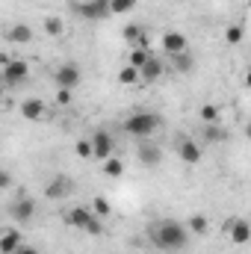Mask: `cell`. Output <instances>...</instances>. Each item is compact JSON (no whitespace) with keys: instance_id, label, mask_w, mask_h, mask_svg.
<instances>
[{"instance_id":"obj_26","label":"cell","mask_w":251,"mask_h":254,"mask_svg":"<svg viewBox=\"0 0 251 254\" xmlns=\"http://www.w3.org/2000/svg\"><path fill=\"white\" fill-rule=\"evenodd\" d=\"M139 0H110V15H127L136 9Z\"/></svg>"},{"instance_id":"obj_25","label":"cell","mask_w":251,"mask_h":254,"mask_svg":"<svg viewBox=\"0 0 251 254\" xmlns=\"http://www.w3.org/2000/svg\"><path fill=\"white\" fill-rule=\"evenodd\" d=\"M187 231L189 234H207V216H201V213L189 216L187 219Z\"/></svg>"},{"instance_id":"obj_34","label":"cell","mask_w":251,"mask_h":254,"mask_svg":"<svg viewBox=\"0 0 251 254\" xmlns=\"http://www.w3.org/2000/svg\"><path fill=\"white\" fill-rule=\"evenodd\" d=\"M0 101H3V86H0Z\"/></svg>"},{"instance_id":"obj_3","label":"cell","mask_w":251,"mask_h":254,"mask_svg":"<svg viewBox=\"0 0 251 254\" xmlns=\"http://www.w3.org/2000/svg\"><path fill=\"white\" fill-rule=\"evenodd\" d=\"M65 222L71 228H77V231L92 234V237H101L104 234V219H98L89 207H71V210H65Z\"/></svg>"},{"instance_id":"obj_4","label":"cell","mask_w":251,"mask_h":254,"mask_svg":"<svg viewBox=\"0 0 251 254\" xmlns=\"http://www.w3.org/2000/svg\"><path fill=\"white\" fill-rule=\"evenodd\" d=\"M74 9L86 21H104V18H110V0H86V3H77Z\"/></svg>"},{"instance_id":"obj_23","label":"cell","mask_w":251,"mask_h":254,"mask_svg":"<svg viewBox=\"0 0 251 254\" xmlns=\"http://www.w3.org/2000/svg\"><path fill=\"white\" fill-rule=\"evenodd\" d=\"M104 175H110V178H122V175H125V163H122L119 157H107V160H104Z\"/></svg>"},{"instance_id":"obj_29","label":"cell","mask_w":251,"mask_h":254,"mask_svg":"<svg viewBox=\"0 0 251 254\" xmlns=\"http://www.w3.org/2000/svg\"><path fill=\"white\" fill-rule=\"evenodd\" d=\"M243 36H246V30H243L240 24H231V27H228V33H225L228 45H240V42H243Z\"/></svg>"},{"instance_id":"obj_15","label":"cell","mask_w":251,"mask_h":254,"mask_svg":"<svg viewBox=\"0 0 251 254\" xmlns=\"http://www.w3.org/2000/svg\"><path fill=\"white\" fill-rule=\"evenodd\" d=\"M21 116H24L27 122H42V119L48 116V107H45L39 98H27V101L21 104Z\"/></svg>"},{"instance_id":"obj_11","label":"cell","mask_w":251,"mask_h":254,"mask_svg":"<svg viewBox=\"0 0 251 254\" xmlns=\"http://www.w3.org/2000/svg\"><path fill=\"white\" fill-rule=\"evenodd\" d=\"M160 48H163V54H166V57H175V54L187 51V36H184V33H178V30H166V33H163V39H160Z\"/></svg>"},{"instance_id":"obj_14","label":"cell","mask_w":251,"mask_h":254,"mask_svg":"<svg viewBox=\"0 0 251 254\" xmlns=\"http://www.w3.org/2000/svg\"><path fill=\"white\" fill-rule=\"evenodd\" d=\"M136 157H139V163L148 166V169H154V166L163 163V151H160V145H154V142H142L139 151H136Z\"/></svg>"},{"instance_id":"obj_1","label":"cell","mask_w":251,"mask_h":254,"mask_svg":"<svg viewBox=\"0 0 251 254\" xmlns=\"http://www.w3.org/2000/svg\"><path fill=\"white\" fill-rule=\"evenodd\" d=\"M151 243L160 249V252H184L189 246V231L184 222H175V219H163L157 225H151L148 231Z\"/></svg>"},{"instance_id":"obj_5","label":"cell","mask_w":251,"mask_h":254,"mask_svg":"<svg viewBox=\"0 0 251 254\" xmlns=\"http://www.w3.org/2000/svg\"><path fill=\"white\" fill-rule=\"evenodd\" d=\"M89 142H92V157H98L101 163H104L107 157H113V151H116V139H113L110 130H98Z\"/></svg>"},{"instance_id":"obj_28","label":"cell","mask_w":251,"mask_h":254,"mask_svg":"<svg viewBox=\"0 0 251 254\" xmlns=\"http://www.w3.org/2000/svg\"><path fill=\"white\" fill-rule=\"evenodd\" d=\"M119 83H122V86H133V83H139V68L125 65V68L119 71Z\"/></svg>"},{"instance_id":"obj_9","label":"cell","mask_w":251,"mask_h":254,"mask_svg":"<svg viewBox=\"0 0 251 254\" xmlns=\"http://www.w3.org/2000/svg\"><path fill=\"white\" fill-rule=\"evenodd\" d=\"M9 216H12V222H30V219L36 216V201H33L30 195L15 198L12 207H9Z\"/></svg>"},{"instance_id":"obj_17","label":"cell","mask_w":251,"mask_h":254,"mask_svg":"<svg viewBox=\"0 0 251 254\" xmlns=\"http://www.w3.org/2000/svg\"><path fill=\"white\" fill-rule=\"evenodd\" d=\"M3 36H6V42H12V45H30V42H33V27H27V24H12Z\"/></svg>"},{"instance_id":"obj_21","label":"cell","mask_w":251,"mask_h":254,"mask_svg":"<svg viewBox=\"0 0 251 254\" xmlns=\"http://www.w3.org/2000/svg\"><path fill=\"white\" fill-rule=\"evenodd\" d=\"M122 36H125V42H127V45H133V48H136V45L142 42V36H145V30H142L139 24H127L125 30H122Z\"/></svg>"},{"instance_id":"obj_2","label":"cell","mask_w":251,"mask_h":254,"mask_svg":"<svg viewBox=\"0 0 251 254\" xmlns=\"http://www.w3.org/2000/svg\"><path fill=\"white\" fill-rule=\"evenodd\" d=\"M160 127H163V119H160L157 113H133V116L125 119V133L136 136V139H148V136H154Z\"/></svg>"},{"instance_id":"obj_8","label":"cell","mask_w":251,"mask_h":254,"mask_svg":"<svg viewBox=\"0 0 251 254\" xmlns=\"http://www.w3.org/2000/svg\"><path fill=\"white\" fill-rule=\"evenodd\" d=\"M222 231L231 237L234 246H246V243L251 240V225L246 222V219H231V222H225Z\"/></svg>"},{"instance_id":"obj_24","label":"cell","mask_w":251,"mask_h":254,"mask_svg":"<svg viewBox=\"0 0 251 254\" xmlns=\"http://www.w3.org/2000/svg\"><path fill=\"white\" fill-rule=\"evenodd\" d=\"M63 30H65L63 18H57V15H51V18H45V33H48L51 39H60V36H63Z\"/></svg>"},{"instance_id":"obj_7","label":"cell","mask_w":251,"mask_h":254,"mask_svg":"<svg viewBox=\"0 0 251 254\" xmlns=\"http://www.w3.org/2000/svg\"><path fill=\"white\" fill-rule=\"evenodd\" d=\"M27 77H30V65L24 63V60H9V63L3 65V74H0V80L9 83V86H18Z\"/></svg>"},{"instance_id":"obj_22","label":"cell","mask_w":251,"mask_h":254,"mask_svg":"<svg viewBox=\"0 0 251 254\" xmlns=\"http://www.w3.org/2000/svg\"><path fill=\"white\" fill-rule=\"evenodd\" d=\"M231 133L222 130L219 125H204V142H225Z\"/></svg>"},{"instance_id":"obj_19","label":"cell","mask_w":251,"mask_h":254,"mask_svg":"<svg viewBox=\"0 0 251 254\" xmlns=\"http://www.w3.org/2000/svg\"><path fill=\"white\" fill-rule=\"evenodd\" d=\"M148 57H151V51L142 48V45H136V48H130V54H127V65H130V68H142V65L148 63Z\"/></svg>"},{"instance_id":"obj_27","label":"cell","mask_w":251,"mask_h":254,"mask_svg":"<svg viewBox=\"0 0 251 254\" xmlns=\"http://www.w3.org/2000/svg\"><path fill=\"white\" fill-rule=\"evenodd\" d=\"M198 116H201L204 125H216V119H219V107H216V104H204V107L198 110Z\"/></svg>"},{"instance_id":"obj_18","label":"cell","mask_w":251,"mask_h":254,"mask_svg":"<svg viewBox=\"0 0 251 254\" xmlns=\"http://www.w3.org/2000/svg\"><path fill=\"white\" fill-rule=\"evenodd\" d=\"M169 60H172V68H175L178 74H189V71L195 68V60H192L189 51H181V54H175V57H169Z\"/></svg>"},{"instance_id":"obj_12","label":"cell","mask_w":251,"mask_h":254,"mask_svg":"<svg viewBox=\"0 0 251 254\" xmlns=\"http://www.w3.org/2000/svg\"><path fill=\"white\" fill-rule=\"evenodd\" d=\"M163 71H166V65H163V60L160 57H148V63L139 68V83H157L160 77H163Z\"/></svg>"},{"instance_id":"obj_20","label":"cell","mask_w":251,"mask_h":254,"mask_svg":"<svg viewBox=\"0 0 251 254\" xmlns=\"http://www.w3.org/2000/svg\"><path fill=\"white\" fill-rule=\"evenodd\" d=\"M92 213H95L98 219H110V216H113V204H110L104 195H95V201H92Z\"/></svg>"},{"instance_id":"obj_10","label":"cell","mask_w":251,"mask_h":254,"mask_svg":"<svg viewBox=\"0 0 251 254\" xmlns=\"http://www.w3.org/2000/svg\"><path fill=\"white\" fill-rule=\"evenodd\" d=\"M74 190V181L68 178V175H57L48 187H45V198H51V201H60V198H68Z\"/></svg>"},{"instance_id":"obj_32","label":"cell","mask_w":251,"mask_h":254,"mask_svg":"<svg viewBox=\"0 0 251 254\" xmlns=\"http://www.w3.org/2000/svg\"><path fill=\"white\" fill-rule=\"evenodd\" d=\"M9 187H12V175L0 169V190H9Z\"/></svg>"},{"instance_id":"obj_6","label":"cell","mask_w":251,"mask_h":254,"mask_svg":"<svg viewBox=\"0 0 251 254\" xmlns=\"http://www.w3.org/2000/svg\"><path fill=\"white\" fill-rule=\"evenodd\" d=\"M178 157H181L187 166H198V163L204 160V148H201L195 139L181 136V139H178Z\"/></svg>"},{"instance_id":"obj_16","label":"cell","mask_w":251,"mask_h":254,"mask_svg":"<svg viewBox=\"0 0 251 254\" xmlns=\"http://www.w3.org/2000/svg\"><path fill=\"white\" fill-rule=\"evenodd\" d=\"M18 246H24V237L18 228H6L0 231V254H12Z\"/></svg>"},{"instance_id":"obj_30","label":"cell","mask_w":251,"mask_h":254,"mask_svg":"<svg viewBox=\"0 0 251 254\" xmlns=\"http://www.w3.org/2000/svg\"><path fill=\"white\" fill-rule=\"evenodd\" d=\"M74 151H77V157L89 160V157H92V142H89V139H80V142L74 145Z\"/></svg>"},{"instance_id":"obj_33","label":"cell","mask_w":251,"mask_h":254,"mask_svg":"<svg viewBox=\"0 0 251 254\" xmlns=\"http://www.w3.org/2000/svg\"><path fill=\"white\" fill-rule=\"evenodd\" d=\"M12 254H39V252H36L33 246H18V249H15Z\"/></svg>"},{"instance_id":"obj_31","label":"cell","mask_w":251,"mask_h":254,"mask_svg":"<svg viewBox=\"0 0 251 254\" xmlns=\"http://www.w3.org/2000/svg\"><path fill=\"white\" fill-rule=\"evenodd\" d=\"M57 104H60V107H68V104H71V89H60V92H57Z\"/></svg>"},{"instance_id":"obj_13","label":"cell","mask_w":251,"mask_h":254,"mask_svg":"<svg viewBox=\"0 0 251 254\" xmlns=\"http://www.w3.org/2000/svg\"><path fill=\"white\" fill-rule=\"evenodd\" d=\"M54 77H57V86H60V89H74V86L80 83V68L74 63H65V65L57 68Z\"/></svg>"}]
</instances>
